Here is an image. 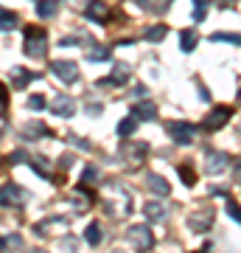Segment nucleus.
I'll use <instances>...</instances> for the list:
<instances>
[{"label":"nucleus","mask_w":241,"mask_h":253,"mask_svg":"<svg viewBox=\"0 0 241 253\" xmlns=\"http://www.w3.org/2000/svg\"><path fill=\"white\" fill-rule=\"evenodd\" d=\"M135 129H138V118L129 116V118H124V121L118 124V135H132Z\"/></svg>","instance_id":"nucleus-20"},{"label":"nucleus","mask_w":241,"mask_h":253,"mask_svg":"<svg viewBox=\"0 0 241 253\" xmlns=\"http://www.w3.org/2000/svg\"><path fill=\"white\" fill-rule=\"evenodd\" d=\"M166 34H169L166 26H152L146 31V40H149V42H160V40H166Z\"/></svg>","instance_id":"nucleus-21"},{"label":"nucleus","mask_w":241,"mask_h":253,"mask_svg":"<svg viewBox=\"0 0 241 253\" xmlns=\"http://www.w3.org/2000/svg\"><path fill=\"white\" fill-rule=\"evenodd\" d=\"M54 113L56 116H62V118H70L73 113H76V104H73L70 96H59V99L54 101Z\"/></svg>","instance_id":"nucleus-11"},{"label":"nucleus","mask_w":241,"mask_h":253,"mask_svg":"<svg viewBox=\"0 0 241 253\" xmlns=\"http://www.w3.org/2000/svg\"><path fill=\"white\" fill-rule=\"evenodd\" d=\"M84 17H87V20H96V23H107V17H109L107 3H101V0L90 3L87 9H84Z\"/></svg>","instance_id":"nucleus-6"},{"label":"nucleus","mask_w":241,"mask_h":253,"mask_svg":"<svg viewBox=\"0 0 241 253\" xmlns=\"http://www.w3.org/2000/svg\"><path fill=\"white\" fill-rule=\"evenodd\" d=\"M239 99H241V90H239Z\"/></svg>","instance_id":"nucleus-38"},{"label":"nucleus","mask_w":241,"mask_h":253,"mask_svg":"<svg viewBox=\"0 0 241 253\" xmlns=\"http://www.w3.org/2000/svg\"><path fill=\"white\" fill-rule=\"evenodd\" d=\"M109 48H96V51H93V54H90V59H93V62H107L109 59Z\"/></svg>","instance_id":"nucleus-28"},{"label":"nucleus","mask_w":241,"mask_h":253,"mask_svg":"<svg viewBox=\"0 0 241 253\" xmlns=\"http://www.w3.org/2000/svg\"><path fill=\"white\" fill-rule=\"evenodd\" d=\"M230 116H233V110H230V107H216L213 113L205 118V129H219V126H224Z\"/></svg>","instance_id":"nucleus-5"},{"label":"nucleus","mask_w":241,"mask_h":253,"mask_svg":"<svg viewBox=\"0 0 241 253\" xmlns=\"http://www.w3.org/2000/svg\"><path fill=\"white\" fill-rule=\"evenodd\" d=\"M84 239H87L90 245H99V242H101V228H99V222H90L87 231H84Z\"/></svg>","instance_id":"nucleus-22"},{"label":"nucleus","mask_w":241,"mask_h":253,"mask_svg":"<svg viewBox=\"0 0 241 253\" xmlns=\"http://www.w3.org/2000/svg\"><path fill=\"white\" fill-rule=\"evenodd\" d=\"M213 42H233V45H241V34H224V31H216L210 34Z\"/></svg>","instance_id":"nucleus-23"},{"label":"nucleus","mask_w":241,"mask_h":253,"mask_svg":"<svg viewBox=\"0 0 241 253\" xmlns=\"http://www.w3.org/2000/svg\"><path fill=\"white\" fill-rule=\"evenodd\" d=\"M6 242H9V245H14V248H20V245H23V239H20V236H9Z\"/></svg>","instance_id":"nucleus-34"},{"label":"nucleus","mask_w":241,"mask_h":253,"mask_svg":"<svg viewBox=\"0 0 241 253\" xmlns=\"http://www.w3.org/2000/svg\"><path fill=\"white\" fill-rule=\"evenodd\" d=\"M6 104H9V93H6V87L0 84V113L6 110Z\"/></svg>","instance_id":"nucleus-31"},{"label":"nucleus","mask_w":241,"mask_h":253,"mask_svg":"<svg viewBox=\"0 0 241 253\" xmlns=\"http://www.w3.org/2000/svg\"><path fill=\"white\" fill-rule=\"evenodd\" d=\"M129 242L138 245V251H149V248L154 245L152 228H149V225H135V228H129Z\"/></svg>","instance_id":"nucleus-3"},{"label":"nucleus","mask_w":241,"mask_h":253,"mask_svg":"<svg viewBox=\"0 0 241 253\" xmlns=\"http://www.w3.org/2000/svg\"><path fill=\"white\" fill-rule=\"evenodd\" d=\"M194 124H188V121H171L169 124V135L174 138V144L179 146H188L191 141H194Z\"/></svg>","instance_id":"nucleus-2"},{"label":"nucleus","mask_w":241,"mask_h":253,"mask_svg":"<svg viewBox=\"0 0 241 253\" xmlns=\"http://www.w3.org/2000/svg\"><path fill=\"white\" fill-rule=\"evenodd\" d=\"M210 219H213V214H210V211H205V208H202V211H194V217H191V228L202 234V231H207V228H210Z\"/></svg>","instance_id":"nucleus-12"},{"label":"nucleus","mask_w":241,"mask_h":253,"mask_svg":"<svg viewBox=\"0 0 241 253\" xmlns=\"http://www.w3.org/2000/svg\"><path fill=\"white\" fill-rule=\"evenodd\" d=\"M146 186H149V189H152L157 197H166V194L171 191L169 180H166L163 174H149V177H146Z\"/></svg>","instance_id":"nucleus-7"},{"label":"nucleus","mask_w":241,"mask_h":253,"mask_svg":"<svg viewBox=\"0 0 241 253\" xmlns=\"http://www.w3.org/2000/svg\"><path fill=\"white\" fill-rule=\"evenodd\" d=\"M28 107L31 110H45V99L42 96H31V99H28Z\"/></svg>","instance_id":"nucleus-29"},{"label":"nucleus","mask_w":241,"mask_h":253,"mask_svg":"<svg viewBox=\"0 0 241 253\" xmlns=\"http://www.w3.org/2000/svg\"><path fill=\"white\" fill-rule=\"evenodd\" d=\"M34 79H36V73L26 71V68H14V71H11V82H14V90H23L28 82H34Z\"/></svg>","instance_id":"nucleus-13"},{"label":"nucleus","mask_w":241,"mask_h":253,"mask_svg":"<svg viewBox=\"0 0 241 253\" xmlns=\"http://www.w3.org/2000/svg\"><path fill=\"white\" fill-rule=\"evenodd\" d=\"M210 194H213V197H227V189H224V186H213Z\"/></svg>","instance_id":"nucleus-33"},{"label":"nucleus","mask_w":241,"mask_h":253,"mask_svg":"<svg viewBox=\"0 0 241 253\" xmlns=\"http://www.w3.org/2000/svg\"><path fill=\"white\" fill-rule=\"evenodd\" d=\"M36 14H39V17H54L56 0H39V3H36Z\"/></svg>","instance_id":"nucleus-18"},{"label":"nucleus","mask_w":241,"mask_h":253,"mask_svg":"<svg viewBox=\"0 0 241 253\" xmlns=\"http://www.w3.org/2000/svg\"><path fill=\"white\" fill-rule=\"evenodd\" d=\"M236 177H239V183H241V163L236 166Z\"/></svg>","instance_id":"nucleus-35"},{"label":"nucleus","mask_w":241,"mask_h":253,"mask_svg":"<svg viewBox=\"0 0 241 253\" xmlns=\"http://www.w3.org/2000/svg\"><path fill=\"white\" fill-rule=\"evenodd\" d=\"M45 48H48L45 28L42 26H26V54L31 59H39V56H45Z\"/></svg>","instance_id":"nucleus-1"},{"label":"nucleus","mask_w":241,"mask_h":253,"mask_svg":"<svg viewBox=\"0 0 241 253\" xmlns=\"http://www.w3.org/2000/svg\"><path fill=\"white\" fill-rule=\"evenodd\" d=\"M107 82H109V87H112V84H124V82H129V68H126V65H118L115 73H112Z\"/></svg>","instance_id":"nucleus-19"},{"label":"nucleus","mask_w":241,"mask_h":253,"mask_svg":"<svg viewBox=\"0 0 241 253\" xmlns=\"http://www.w3.org/2000/svg\"><path fill=\"white\" fill-rule=\"evenodd\" d=\"M227 155L224 152H207V172L210 174H219V172H224V166H227Z\"/></svg>","instance_id":"nucleus-10"},{"label":"nucleus","mask_w":241,"mask_h":253,"mask_svg":"<svg viewBox=\"0 0 241 253\" xmlns=\"http://www.w3.org/2000/svg\"><path fill=\"white\" fill-rule=\"evenodd\" d=\"M51 71L56 73V79L68 82V84H73L76 82V76H79V68H76V62H68V59H59V62L51 65Z\"/></svg>","instance_id":"nucleus-4"},{"label":"nucleus","mask_w":241,"mask_h":253,"mask_svg":"<svg viewBox=\"0 0 241 253\" xmlns=\"http://www.w3.org/2000/svg\"><path fill=\"white\" fill-rule=\"evenodd\" d=\"M34 253H45V251H34Z\"/></svg>","instance_id":"nucleus-37"},{"label":"nucleus","mask_w":241,"mask_h":253,"mask_svg":"<svg viewBox=\"0 0 241 253\" xmlns=\"http://www.w3.org/2000/svg\"><path fill=\"white\" fill-rule=\"evenodd\" d=\"M179 177H182L185 186H194V183H197V172L191 169V163H182V166H179Z\"/></svg>","instance_id":"nucleus-24"},{"label":"nucleus","mask_w":241,"mask_h":253,"mask_svg":"<svg viewBox=\"0 0 241 253\" xmlns=\"http://www.w3.org/2000/svg\"><path fill=\"white\" fill-rule=\"evenodd\" d=\"M96 177H99V169H96V166H87L84 174H81V180H96Z\"/></svg>","instance_id":"nucleus-30"},{"label":"nucleus","mask_w":241,"mask_h":253,"mask_svg":"<svg viewBox=\"0 0 241 253\" xmlns=\"http://www.w3.org/2000/svg\"><path fill=\"white\" fill-rule=\"evenodd\" d=\"M14 26H17V14L0 6V31H11Z\"/></svg>","instance_id":"nucleus-16"},{"label":"nucleus","mask_w":241,"mask_h":253,"mask_svg":"<svg viewBox=\"0 0 241 253\" xmlns=\"http://www.w3.org/2000/svg\"><path fill=\"white\" fill-rule=\"evenodd\" d=\"M132 116L135 118H143V121H149V118L157 116V107H154L152 101H140V104H135V107H132Z\"/></svg>","instance_id":"nucleus-15"},{"label":"nucleus","mask_w":241,"mask_h":253,"mask_svg":"<svg viewBox=\"0 0 241 253\" xmlns=\"http://www.w3.org/2000/svg\"><path fill=\"white\" fill-rule=\"evenodd\" d=\"M23 200V189L20 186H3L0 189V206H14Z\"/></svg>","instance_id":"nucleus-9"},{"label":"nucleus","mask_w":241,"mask_h":253,"mask_svg":"<svg viewBox=\"0 0 241 253\" xmlns=\"http://www.w3.org/2000/svg\"><path fill=\"white\" fill-rule=\"evenodd\" d=\"M194 6H197L194 20H197V23H202V20H205V14H207V0H194Z\"/></svg>","instance_id":"nucleus-26"},{"label":"nucleus","mask_w":241,"mask_h":253,"mask_svg":"<svg viewBox=\"0 0 241 253\" xmlns=\"http://www.w3.org/2000/svg\"><path fill=\"white\" fill-rule=\"evenodd\" d=\"M197 31H182V34H179V48H182V51H194V48H197Z\"/></svg>","instance_id":"nucleus-17"},{"label":"nucleus","mask_w":241,"mask_h":253,"mask_svg":"<svg viewBox=\"0 0 241 253\" xmlns=\"http://www.w3.org/2000/svg\"><path fill=\"white\" fill-rule=\"evenodd\" d=\"M227 214H230L236 222H241V206L236 203V200H230V197H227Z\"/></svg>","instance_id":"nucleus-27"},{"label":"nucleus","mask_w":241,"mask_h":253,"mask_svg":"<svg viewBox=\"0 0 241 253\" xmlns=\"http://www.w3.org/2000/svg\"><path fill=\"white\" fill-rule=\"evenodd\" d=\"M143 214H146L149 222H160V219H166V206H160V203H146L143 206Z\"/></svg>","instance_id":"nucleus-14"},{"label":"nucleus","mask_w":241,"mask_h":253,"mask_svg":"<svg viewBox=\"0 0 241 253\" xmlns=\"http://www.w3.org/2000/svg\"><path fill=\"white\" fill-rule=\"evenodd\" d=\"M26 158H28V155L23 152V149H20V152H14V155H11V158H9V163H23V161H26Z\"/></svg>","instance_id":"nucleus-32"},{"label":"nucleus","mask_w":241,"mask_h":253,"mask_svg":"<svg viewBox=\"0 0 241 253\" xmlns=\"http://www.w3.org/2000/svg\"><path fill=\"white\" fill-rule=\"evenodd\" d=\"M199 253H205V251H199Z\"/></svg>","instance_id":"nucleus-39"},{"label":"nucleus","mask_w":241,"mask_h":253,"mask_svg":"<svg viewBox=\"0 0 241 253\" xmlns=\"http://www.w3.org/2000/svg\"><path fill=\"white\" fill-rule=\"evenodd\" d=\"M146 152H149L146 144H126L124 149H121V155H124V158H132L135 166H140V161L146 158Z\"/></svg>","instance_id":"nucleus-8"},{"label":"nucleus","mask_w":241,"mask_h":253,"mask_svg":"<svg viewBox=\"0 0 241 253\" xmlns=\"http://www.w3.org/2000/svg\"><path fill=\"white\" fill-rule=\"evenodd\" d=\"M3 245H6V239H0V251H3Z\"/></svg>","instance_id":"nucleus-36"},{"label":"nucleus","mask_w":241,"mask_h":253,"mask_svg":"<svg viewBox=\"0 0 241 253\" xmlns=\"http://www.w3.org/2000/svg\"><path fill=\"white\" fill-rule=\"evenodd\" d=\"M23 135L34 138V135H51V132H48V126H45V124H31V126H26V129H23Z\"/></svg>","instance_id":"nucleus-25"}]
</instances>
